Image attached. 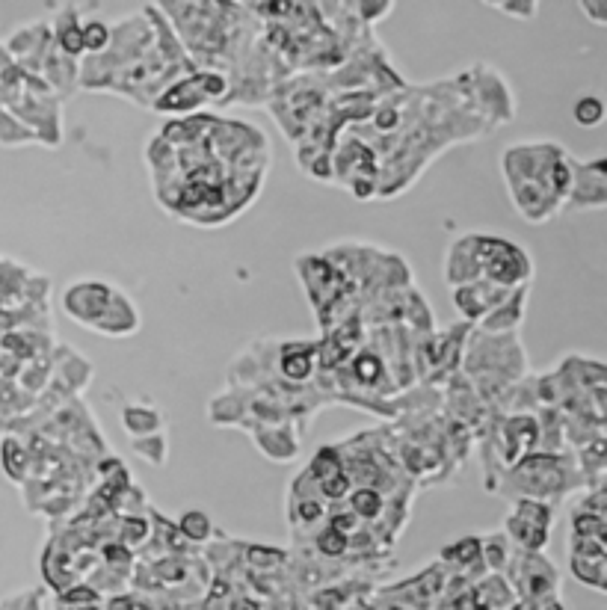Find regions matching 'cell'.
I'll use <instances>...</instances> for the list:
<instances>
[{"label":"cell","mask_w":607,"mask_h":610,"mask_svg":"<svg viewBox=\"0 0 607 610\" xmlns=\"http://www.w3.org/2000/svg\"><path fill=\"white\" fill-rule=\"evenodd\" d=\"M146 160L157 202L184 223L214 229L258 199L270 146L255 125L193 113L166 122L152 137Z\"/></svg>","instance_id":"obj_1"},{"label":"cell","mask_w":607,"mask_h":610,"mask_svg":"<svg viewBox=\"0 0 607 610\" xmlns=\"http://www.w3.org/2000/svg\"><path fill=\"white\" fill-rule=\"evenodd\" d=\"M501 172L516 211L528 223L542 226L563 211L572 184V157L560 143H513L501 154Z\"/></svg>","instance_id":"obj_2"},{"label":"cell","mask_w":607,"mask_h":610,"mask_svg":"<svg viewBox=\"0 0 607 610\" xmlns=\"http://www.w3.org/2000/svg\"><path fill=\"white\" fill-rule=\"evenodd\" d=\"M211 578V563L199 551H143L131 569V596L140 610H199Z\"/></svg>","instance_id":"obj_3"},{"label":"cell","mask_w":607,"mask_h":610,"mask_svg":"<svg viewBox=\"0 0 607 610\" xmlns=\"http://www.w3.org/2000/svg\"><path fill=\"white\" fill-rule=\"evenodd\" d=\"M531 276V255L519 243L495 234H462L451 243L445 255V279L451 288L489 282V285L516 291V288H528Z\"/></svg>","instance_id":"obj_4"},{"label":"cell","mask_w":607,"mask_h":610,"mask_svg":"<svg viewBox=\"0 0 607 610\" xmlns=\"http://www.w3.org/2000/svg\"><path fill=\"white\" fill-rule=\"evenodd\" d=\"M63 311L77 326L104 338H128L140 329V308L131 297L101 279H77L63 291Z\"/></svg>","instance_id":"obj_5"},{"label":"cell","mask_w":607,"mask_h":610,"mask_svg":"<svg viewBox=\"0 0 607 610\" xmlns=\"http://www.w3.org/2000/svg\"><path fill=\"white\" fill-rule=\"evenodd\" d=\"M575 489H587L584 474L578 468V459L569 451H563V454L536 451L501 474L495 495H507L513 501L533 498V501H545L554 507L557 501H563Z\"/></svg>","instance_id":"obj_6"},{"label":"cell","mask_w":607,"mask_h":610,"mask_svg":"<svg viewBox=\"0 0 607 610\" xmlns=\"http://www.w3.org/2000/svg\"><path fill=\"white\" fill-rule=\"evenodd\" d=\"M507 572H510L507 584L513 587V596L519 599V605L536 610L539 605L557 599L560 575L542 554H525V551L513 548V560H510Z\"/></svg>","instance_id":"obj_7"},{"label":"cell","mask_w":607,"mask_h":610,"mask_svg":"<svg viewBox=\"0 0 607 610\" xmlns=\"http://www.w3.org/2000/svg\"><path fill=\"white\" fill-rule=\"evenodd\" d=\"M551 522H554V507L545 501L533 498H516L513 510L504 519L501 534L510 539L516 551L525 554H542L548 539H551Z\"/></svg>","instance_id":"obj_8"},{"label":"cell","mask_w":607,"mask_h":610,"mask_svg":"<svg viewBox=\"0 0 607 610\" xmlns=\"http://www.w3.org/2000/svg\"><path fill=\"white\" fill-rule=\"evenodd\" d=\"M566 205L578 211H602L607 205V160L605 154L593 160L572 157V184Z\"/></svg>","instance_id":"obj_9"},{"label":"cell","mask_w":607,"mask_h":610,"mask_svg":"<svg viewBox=\"0 0 607 610\" xmlns=\"http://www.w3.org/2000/svg\"><path fill=\"white\" fill-rule=\"evenodd\" d=\"M569 569L572 575L596 590L605 593L607 590V548L605 539H584V536H572L569 539Z\"/></svg>","instance_id":"obj_10"},{"label":"cell","mask_w":607,"mask_h":610,"mask_svg":"<svg viewBox=\"0 0 607 610\" xmlns=\"http://www.w3.org/2000/svg\"><path fill=\"white\" fill-rule=\"evenodd\" d=\"M519 291V288H516ZM513 291L507 288H498V285H489V282H471V285H462V288H454V305L462 317V323L474 326L480 323L492 308L504 303Z\"/></svg>","instance_id":"obj_11"},{"label":"cell","mask_w":607,"mask_h":610,"mask_svg":"<svg viewBox=\"0 0 607 610\" xmlns=\"http://www.w3.org/2000/svg\"><path fill=\"white\" fill-rule=\"evenodd\" d=\"M525 308H528V288H519L477 323V332H483V335H513V332H519V326L525 320Z\"/></svg>","instance_id":"obj_12"},{"label":"cell","mask_w":607,"mask_h":610,"mask_svg":"<svg viewBox=\"0 0 607 610\" xmlns=\"http://www.w3.org/2000/svg\"><path fill=\"white\" fill-rule=\"evenodd\" d=\"M249 436L255 439V445L261 448V454L273 462H291L300 457V439L297 430L291 424L282 427H255L249 430Z\"/></svg>","instance_id":"obj_13"},{"label":"cell","mask_w":607,"mask_h":610,"mask_svg":"<svg viewBox=\"0 0 607 610\" xmlns=\"http://www.w3.org/2000/svg\"><path fill=\"white\" fill-rule=\"evenodd\" d=\"M51 33H54L57 48H60L66 57L77 60V57L83 54V18H80V9H77L75 3L60 6L57 18H54V24H51Z\"/></svg>","instance_id":"obj_14"},{"label":"cell","mask_w":607,"mask_h":610,"mask_svg":"<svg viewBox=\"0 0 607 610\" xmlns=\"http://www.w3.org/2000/svg\"><path fill=\"white\" fill-rule=\"evenodd\" d=\"M122 427L131 436V442L157 436V433H163V412L149 403H128L122 409Z\"/></svg>","instance_id":"obj_15"},{"label":"cell","mask_w":607,"mask_h":610,"mask_svg":"<svg viewBox=\"0 0 607 610\" xmlns=\"http://www.w3.org/2000/svg\"><path fill=\"white\" fill-rule=\"evenodd\" d=\"M0 465L6 471V477L18 486H24V480L30 477V454L27 445L18 436H3L0 442Z\"/></svg>","instance_id":"obj_16"},{"label":"cell","mask_w":607,"mask_h":610,"mask_svg":"<svg viewBox=\"0 0 607 610\" xmlns=\"http://www.w3.org/2000/svg\"><path fill=\"white\" fill-rule=\"evenodd\" d=\"M480 560L489 575H504L513 560V545L504 534L480 536Z\"/></svg>","instance_id":"obj_17"},{"label":"cell","mask_w":607,"mask_h":610,"mask_svg":"<svg viewBox=\"0 0 607 610\" xmlns=\"http://www.w3.org/2000/svg\"><path fill=\"white\" fill-rule=\"evenodd\" d=\"M175 528H178V534L184 536L190 545H205V542H211L214 536H217V528H214V522H211V516L205 513V510H187V513H181L178 516V522H175Z\"/></svg>","instance_id":"obj_18"},{"label":"cell","mask_w":607,"mask_h":610,"mask_svg":"<svg viewBox=\"0 0 607 610\" xmlns=\"http://www.w3.org/2000/svg\"><path fill=\"white\" fill-rule=\"evenodd\" d=\"M110 45V24L101 18H86L83 21V54H104Z\"/></svg>","instance_id":"obj_19"},{"label":"cell","mask_w":607,"mask_h":610,"mask_svg":"<svg viewBox=\"0 0 607 610\" xmlns=\"http://www.w3.org/2000/svg\"><path fill=\"white\" fill-rule=\"evenodd\" d=\"M572 119H575L581 128H596V125H602V119H605V101H602L599 95H584V98H578L575 107H572Z\"/></svg>","instance_id":"obj_20"},{"label":"cell","mask_w":607,"mask_h":610,"mask_svg":"<svg viewBox=\"0 0 607 610\" xmlns=\"http://www.w3.org/2000/svg\"><path fill=\"white\" fill-rule=\"evenodd\" d=\"M0 143L3 146H24V143H39L33 131H27L9 110L0 107Z\"/></svg>","instance_id":"obj_21"},{"label":"cell","mask_w":607,"mask_h":610,"mask_svg":"<svg viewBox=\"0 0 607 610\" xmlns=\"http://www.w3.org/2000/svg\"><path fill=\"white\" fill-rule=\"evenodd\" d=\"M134 451L146 462H152V465H163L166 462V451H169V442H166L163 433H157V436H146V439H134Z\"/></svg>","instance_id":"obj_22"},{"label":"cell","mask_w":607,"mask_h":610,"mask_svg":"<svg viewBox=\"0 0 607 610\" xmlns=\"http://www.w3.org/2000/svg\"><path fill=\"white\" fill-rule=\"evenodd\" d=\"M394 9V3H388V0H382V3H368V0H362V3H353V12H356V18L365 24V27H371L374 21H380V18H385L388 12Z\"/></svg>","instance_id":"obj_23"},{"label":"cell","mask_w":607,"mask_h":610,"mask_svg":"<svg viewBox=\"0 0 607 610\" xmlns=\"http://www.w3.org/2000/svg\"><path fill=\"white\" fill-rule=\"evenodd\" d=\"M42 593L39 590H21V593H12L0 602V610H42Z\"/></svg>","instance_id":"obj_24"},{"label":"cell","mask_w":607,"mask_h":610,"mask_svg":"<svg viewBox=\"0 0 607 610\" xmlns=\"http://www.w3.org/2000/svg\"><path fill=\"white\" fill-rule=\"evenodd\" d=\"M495 9L504 12V15H513V18H525V21H531V18L539 15V3L536 0H498Z\"/></svg>","instance_id":"obj_25"},{"label":"cell","mask_w":607,"mask_h":610,"mask_svg":"<svg viewBox=\"0 0 607 610\" xmlns=\"http://www.w3.org/2000/svg\"><path fill=\"white\" fill-rule=\"evenodd\" d=\"M581 12H584V18H590V21H593V24H599V27H605L607 24L605 0H584V3H581Z\"/></svg>","instance_id":"obj_26"},{"label":"cell","mask_w":607,"mask_h":610,"mask_svg":"<svg viewBox=\"0 0 607 610\" xmlns=\"http://www.w3.org/2000/svg\"><path fill=\"white\" fill-rule=\"evenodd\" d=\"M536 610H566L563 605H560V599H551V602H545V605H539Z\"/></svg>","instance_id":"obj_27"}]
</instances>
